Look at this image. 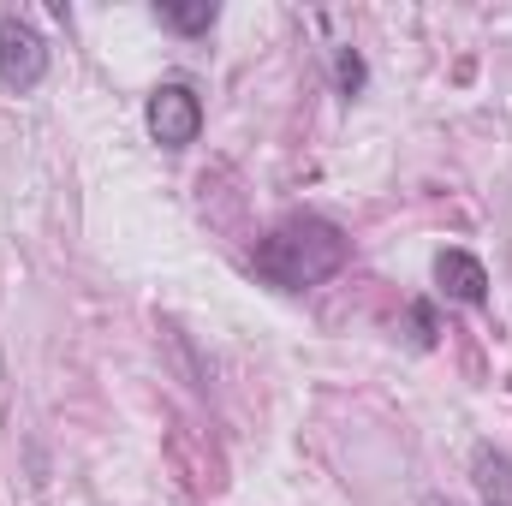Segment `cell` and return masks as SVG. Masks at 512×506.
Here are the masks:
<instances>
[{
  "instance_id": "cell-1",
  "label": "cell",
  "mask_w": 512,
  "mask_h": 506,
  "mask_svg": "<svg viewBox=\"0 0 512 506\" xmlns=\"http://www.w3.org/2000/svg\"><path fill=\"white\" fill-rule=\"evenodd\" d=\"M346 262H352V239L328 215H286L251 251L256 280H268L274 292H310V286L334 280Z\"/></svg>"
},
{
  "instance_id": "cell-2",
  "label": "cell",
  "mask_w": 512,
  "mask_h": 506,
  "mask_svg": "<svg viewBox=\"0 0 512 506\" xmlns=\"http://www.w3.org/2000/svg\"><path fill=\"white\" fill-rule=\"evenodd\" d=\"M48 36L30 24V18H18V12H6L0 18V84L6 90H18V96H30L42 78H48Z\"/></svg>"
},
{
  "instance_id": "cell-3",
  "label": "cell",
  "mask_w": 512,
  "mask_h": 506,
  "mask_svg": "<svg viewBox=\"0 0 512 506\" xmlns=\"http://www.w3.org/2000/svg\"><path fill=\"white\" fill-rule=\"evenodd\" d=\"M143 126L149 137L161 143V149H191L197 143V131H203V102H197V90L191 84H155L149 90V102H143Z\"/></svg>"
},
{
  "instance_id": "cell-4",
  "label": "cell",
  "mask_w": 512,
  "mask_h": 506,
  "mask_svg": "<svg viewBox=\"0 0 512 506\" xmlns=\"http://www.w3.org/2000/svg\"><path fill=\"white\" fill-rule=\"evenodd\" d=\"M435 286L453 298V304H489V268L471 251H441L435 256Z\"/></svg>"
},
{
  "instance_id": "cell-5",
  "label": "cell",
  "mask_w": 512,
  "mask_h": 506,
  "mask_svg": "<svg viewBox=\"0 0 512 506\" xmlns=\"http://www.w3.org/2000/svg\"><path fill=\"white\" fill-rule=\"evenodd\" d=\"M471 483H477V495H483V506H512V459L501 453V447H477L471 453Z\"/></svg>"
},
{
  "instance_id": "cell-6",
  "label": "cell",
  "mask_w": 512,
  "mask_h": 506,
  "mask_svg": "<svg viewBox=\"0 0 512 506\" xmlns=\"http://www.w3.org/2000/svg\"><path fill=\"white\" fill-rule=\"evenodd\" d=\"M155 18H161L167 30H179V36H209L215 18H221V6H215V0H161Z\"/></svg>"
},
{
  "instance_id": "cell-7",
  "label": "cell",
  "mask_w": 512,
  "mask_h": 506,
  "mask_svg": "<svg viewBox=\"0 0 512 506\" xmlns=\"http://www.w3.org/2000/svg\"><path fill=\"white\" fill-rule=\"evenodd\" d=\"M334 84H340V96H364V84H370V66H364V54L352 42L334 48Z\"/></svg>"
},
{
  "instance_id": "cell-8",
  "label": "cell",
  "mask_w": 512,
  "mask_h": 506,
  "mask_svg": "<svg viewBox=\"0 0 512 506\" xmlns=\"http://www.w3.org/2000/svg\"><path fill=\"white\" fill-rule=\"evenodd\" d=\"M411 334H417V346H435V304L429 298L411 304Z\"/></svg>"
},
{
  "instance_id": "cell-9",
  "label": "cell",
  "mask_w": 512,
  "mask_h": 506,
  "mask_svg": "<svg viewBox=\"0 0 512 506\" xmlns=\"http://www.w3.org/2000/svg\"><path fill=\"white\" fill-rule=\"evenodd\" d=\"M423 506H459V501H447V495H423Z\"/></svg>"
}]
</instances>
